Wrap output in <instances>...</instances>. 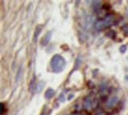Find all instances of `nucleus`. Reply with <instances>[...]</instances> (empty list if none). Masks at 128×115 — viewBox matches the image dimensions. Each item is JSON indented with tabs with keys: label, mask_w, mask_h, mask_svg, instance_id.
Masks as SVG:
<instances>
[{
	"label": "nucleus",
	"mask_w": 128,
	"mask_h": 115,
	"mask_svg": "<svg viewBox=\"0 0 128 115\" xmlns=\"http://www.w3.org/2000/svg\"><path fill=\"white\" fill-rule=\"evenodd\" d=\"M66 66V62L65 58H64L62 55L58 54H56L55 55H53L51 58L50 61V67L52 69V72L58 73L62 72L65 67Z\"/></svg>",
	"instance_id": "obj_1"
},
{
	"label": "nucleus",
	"mask_w": 128,
	"mask_h": 115,
	"mask_svg": "<svg viewBox=\"0 0 128 115\" xmlns=\"http://www.w3.org/2000/svg\"><path fill=\"white\" fill-rule=\"evenodd\" d=\"M119 101H120L119 97H117V96H113V97H112L111 99H108V100L107 101L105 107H106V108L108 109V110L113 109V108H114V107L116 106V105H117V103H119Z\"/></svg>",
	"instance_id": "obj_2"
},
{
	"label": "nucleus",
	"mask_w": 128,
	"mask_h": 115,
	"mask_svg": "<svg viewBox=\"0 0 128 115\" xmlns=\"http://www.w3.org/2000/svg\"><path fill=\"white\" fill-rule=\"evenodd\" d=\"M52 37V31L47 32L40 39V45H42V46H47L49 43V42L51 41Z\"/></svg>",
	"instance_id": "obj_3"
},
{
	"label": "nucleus",
	"mask_w": 128,
	"mask_h": 115,
	"mask_svg": "<svg viewBox=\"0 0 128 115\" xmlns=\"http://www.w3.org/2000/svg\"><path fill=\"white\" fill-rule=\"evenodd\" d=\"M104 21L105 24L106 28H109L115 22V16L112 13H108L105 16V18L104 19Z\"/></svg>",
	"instance_id": "obj_4"
},
{
	"label": "nucleus",
	"mask_w": 128,
	"mask_h": 115,
	"mask_svg": "<svg viewBox=\"0 0 128 115\" xmlns=\"http://www.w3.org/2000/svg\"><path fill=\"white\" fill-rule=\"evenodd\" d=\"M93 107V100L90 97H86L84 101H83V107H84L86 110L88 111V110L92 109Z\"/></svg>",
	"instance_id": "obj_5"
},
{
	"label": "nucleus",
	"mask_w": 128,
	"mask_h": 115,
	"mask_svg": "<svg viewBox=\"0 0 128 115\" xmlns=\"http://www.w3.org/2000/svg\"><path fill=\"white\" fill-rule=\"evenodd\" d=\"M42 29H43V26L42 25H37L36 27L35 32H34L33 37H32V40H33L34 43H36L37 41L38 37H39V36H40L41 32H42Z\"/></svg>",
	"instance_id": "obj_6"
},
{
	"label": "nucleus",
	"mask_w": 128,
	"mask_h": 115,
	"mask_svg": "<svg viewBox=\"0 0 128 115\" xmlns=\"http://www.w3.org/2000/svg\"><path fill=\"white\" fill-rule=\"evenodd\" d=\"M55 95H56L55 90L50 88L46 90L45 93H44V98H45L46 99H51L55 96Z\"/></svg>",
	"instance_id": "obj_7"
},
{
	"label": "nucleus",
	"mask_w": 128,
	"mask_h": 115,
	"mask_svg": "<svg viewBox=\"0 0 128 115\" xmlns=\"http://www.w3.org/2000/svg\"><path fill=\"white\" fill-rule=\"evenodd\" d=\"M92 6L93 10L95 12L100 11V9L103 6L102 2L101 1H92Z\"/></svg>",
	"instance_id": "obj_8"
},
{
	"label": "nucleus",
	"mask_w": 128,
	"mask_h": 115,
	"mask_svg": "<svg viewBox=\"0 0 128 115\" xmlns=\"http://www.w3.org/2000/svg\"><path fill=\"white\" fill-rule=\"evenodd\" d=\"M106 26H105V24L104 22V20H100V21H98L96 22L95 24V29L96 31H102L103 29H105Z\"/></svg>",
	"instance_id": "obj_9"
},
{
	"label": "nucleus",
	"mask_w": 128,
	"mask_h": 115,
	"mask_svg": "<svg viewBox=\"0 0 128 115\" xmlns=\"http://www.w3.org/2000/svg\"><path fill=\"white\" fill-rule=\"evenodd\" d=\"M105 36L111 39H115L117 36V33L115 30H108V32H105Z\"/></svg>",
	"instance_id": "obj_10"
},
{
	"label": "nucleus",
	"mask_w": 128,
	"mask_h": 115,
	"mask_svg": "<svg viewBox=\"0 0 128 115\" xmlns=\"http://www.w3.org/2000/svg\"><path fill=\"white\" fill-rule=\"evenodd\" d=\"M22 73H23L22 66H20V67L18 68V73H17V76H16V81H17V82L19 81V80L21 79V77H22Z\"/></svg>",
	"instance_id": "obj_11"
},
{
	"label": "nucleus",
	"mask_w": 128,
	"mask_h": 115,
	"mask_svg": "<svg viewBox=\"0 0 128 115\" xmlns=\"http://www.w3.org/2000/svg\"><path fill=\"white\" fill-rule=\"evenodd\" d=\"M82 58L80 57H78L77 59H76V61H75V66H74V70H77V69L80 67V66L82 65Z\"/></svg>",
	"instance_id": "obj_12"
},
{
	"label": "nucleus",
	"mask_w": 128,
	"mask_h": 115,
	"mask_svg": "<svg viewBox=\"0 0 128 115\" xmlns=\"http://www.w3.org/2000/svg\"><path fill=\"white\" fill-rule=\"evenodd\" d=\"M44 82H42V81L39 82V83L36 84V91H37L38 92H40L41 91V90L44 88Z\"/></svg>",
	"instance_id": "obj_13"
},
{
	"label": "nucleus",
	"mask_w": 128,
	"mask_h": 115,
	"mask_svg": "<svg viewBox=\"0 0 128 115\" xmlns=\"http://www.w3.org/2000/svg\"><path fill=\"white\" fill-rule=\"evenodd\" d=\"M122 32L125 36H128V24H124V25L122 27Z\"/></svg>",
	"instance_id": "obj_14"
},
{
	"label": "nucleus",
	"mask_w": 128,
	"mask_h": 115,
	"mask_svg": "<svg viewBox=\"0 0 128 115\" xmlns=\"http://www.w3.org/2000/svg\"><path fill=\"white\" fill-rule=\"evenodd\" d=\"M120 52L122 54H125L126 52V51H127V46L126 45H125V44H124V45H122V46H120Z\"/></svg>",
	"instance_id": "obj_15"
},
{
	"label": "nucleus",
	"mask_w": 128,
	"mask_h": 115,
	"mask_svg": "<svg viewBox=\"0 0 128 115\" xmlns=\"http://www.w3.org/2000/svg\"><path fill=\"white\" fill-rule=\"evenodd\" d=\"M107 90H108L107 84H105V83L101 84V85H100V92H105V91H107Z\"/></svg>",
	"instance_id": "obj_16"
},
{
	"label": "nucleus",
	"mask_w": 128,
	"mask_h": 115,
	"mask_svg": "<svg viewBox=\"0 0 128 115\" xmlns=\"http://www.w3.org/2000/svg\"><path fill=\"white\" fill-rule=\"evenodd\" d=\"M70 115H91L90 113H88L87 111H84V112H74L72 113Z\"/></svg>",
	"instance_id": "obj_17"
},
{
	"label": "nucleus",
	"mask_w": 128,
	"mask_h": 115,
	"mask_svg": "<svg viewBox=\"0 0 128 115\" xmlns=\"http://www.w3.org/2000/svg\"><path fill=\"white\" fill-rule=\"evenodd\" d=\"M58 100V102L61 103H64V102L66 101V97H65V96H64V94H60V95Z\"/></svg>",
	"instance_id": "obj_18"
},
{
	"label": "nucleus",
	"mask_w": 128,
	"mask_h": 115,
	"mask_svg": "<svg viewBox=\"0 0 128 115\" xmlns=\"http://www.w3.org/2000/svg\"><path fill=\"white\" fill-rule=\"evenodd\" d=\"M103 8H104V9H106V10H109V9L112 8V6H111V4H109L108 2H105L103 4Z\"/></svg>",
	"instance_id": "obj_19"
},
{
	"label": "nucleus",
	"mask_w": 128,
	"mask_h": 115,
	"mask_svg": "<svg viewBox=\"0 0 128 115\" xmlns=\"http://www.w3.org/2000/svg\"><path fill=\"white\" fill-rule=\"evenodd\" d=\"M87 85H88V88H90V89H92V88H95V84H93L92 81H88Z\"/></svg>",
	"instance_id": "obj_20"
},
{
	"label": "nucleus",
	"mask_w": 128,
	"mask_h": 115,
	"mask_svg": "<svg viewBox=\"0 0 128 115\" xmlns=\"http://www.w3.org/2000/svg\"><path fill=\"white\" fill-rule=\"evenodd\" d=\"M4 111H5V104L1 103V104H0V114H1V115L3 114Z\"/></svg>",
	"instance_id": "obj_21"
},
{
	"label": "nucleus",
	"mask_w": 128,
	"mask_h": 115,
	"mask_svg": "<svg viewBox=\"0 0 128 115\" xmlns=\"http://www.w3.org/2000/svg\"><path fill=\"white\" fill-rule=\"evenodd\" d=\"M74 98V94H70L68 96V97H67V100L68 101H70L71 99H73Z\"/></svg>",
	"instance_id": "obj_22"
},
{
	"label": "nucleus",
	"mask_w": 128,
	"mask_h": 115,
	"mask_svg": "<svg viewBox=\"0 0 128 115\" xmlns=\"http://www.w3.org/2000/svg\"><path fill=\"white\" fill-rule=\"evenodd\" d=\"M95 115H106V114H105L104 112H102V111H101V112H98V113H96Z\"/></svg>",
	"instance_id": "obj_23"
},
{
	"label": "nucleus",
	"mask_w": 128,
	"mask_h": 115,
	"mask_svg": "<svg viewBox=\"0 0 128 115\" xmlns=\"http://www.w3.org/2000/svg\"><path fill=\"white\" fill-rule=\"evenodd\" d=\"M125 79H126L127 81H128V76H126V77H125Z\"/></svg>",
	"instance_id": "obj_24"
},
{
	"label": "nucleus",
	"mask_w": 128,
	"mask_h": 115,
	"mask_svg": "<svg viewBox=\"0 0 128 115\" xmlns=\"http://www.w3.org/2000/svg\"><path fill=\"white\" fill-rule=\"evenodd\" d=\"M126 60H127V61H128V56L126 57Z\"/></svg>",
	"instance_id": "obj_25"
},
{
	"label": "nucleus",
	"mask_w": 128,
	"mask_h": 115,
	"mask_svg": "<svg viewBox=\"0 0 128 115\" xmlns=\"http://www.w3.org/2000/svg\"><path fill=\"white\" fill-rule=\"evenodd\" d=\"M127 115H128V114H127Z\"/></svg>",
	"instance_id": "obj_26"
}]
</instances>
